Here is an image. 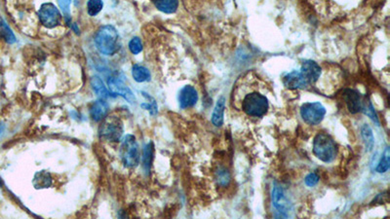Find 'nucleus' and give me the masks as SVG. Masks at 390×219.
<instances>
[{"label":"nucleus","instance_id":"nucleus-1","mask_svg":"<svg viewBox=\"0 0 390 219\" xmlns=\"http://www.w3.org/2000/svg\"><path fill=\"white\" fill-rule=\"evenodd\" d=\"M94 42L98 51L104 55H113L121 48L118 31L110 24L103 25L98 29Z\"/></svg>","mask_w":390,"mask_h":219},{"label":"nucleus","instance_id":"nucleus-2","mask_svg":"<svg viewBox=\"0 0 390 219\" xmlns=\"http://www.w3.org/2000/svg\"><path fill=\"white\" fill-rule=\"evenodd\" d=\"M313 154L324 163L332 162L337 155V145L333 138L326 133L319 132L313 140Z\"/></svg>","mask_w":390,"mask_h":219},{"label":"nucleus","instance_id":"nucleus-3","mask_svg":"<svg viewBox=\"0 0 390 219\" xmlns=\"http://www.w3.org/2000/svg\"><path fill=\"white\" fill-rule=\"evenodd\" d=\"M268 99L258 91H252L245 95L242 101V109L252 117H262L268 110Z\"/></svg>","mask_w":390,"mask_h":219},{"label":"nucleus","instance_id":"nucleus-4","mask_svg":"<svg viewBox=\"0 0 390 219\" xmlns=\"http://www.w3.org/2000/svg\"><path fill=\"white\" fill-rule=\"evenodd\" d=\"M120 157L125 166L135 167L138 164L140 154L138 144L133 134H127L123 137L120 146Z\"/></svg>","mask_w":390,"mask_h":219},{"label":"nucleus","instance_id":"nucleus-5","mask_svg":"<svg viewBox=\"0 0 390 219\" xmlns=\"http://www.w3.org/2000/svg\"><path fill=\"white\" fill-rule=\"evenodd\" d=\"M124 127L122 121L116 116L104 118L98 128V137L105 141H119L122 137Z\"/></svg>","mask_w":390,"mask_h":219},{"label":"nucleus","instance_id":"nucleus-6","mask_svg":"<svg viewBox=\"0 0 390 219\" xmlns=\"http://www.w3.org/2000/svg\"><path fill=\"white\" fill-rule=\"evenodd\" d=\"M326 115V108L320 102H306L300 107L302 120L312 126L320 124Z\"/></svg>","mask_w":390,"mask_h":219},{"label":"nucleus","instance_id":"nucleus-7","mask_svg":"<svg viewBox=\"0 0 390 219\" xmlns=\"http://www.w3.org/2000/svg\"><path fill=\"white\" fill-rule=\"evenodd\" d=\"M37 15L40 22L47 28L58 26L61 19V15L58 9L53 3H44L41 5Z\"/></svg>","mask_w":390,"mask_h":219},{"label":"nucleus","instance_id":"nucleus-8","mask_svg":"<svg viewBox=\"0 0 390 219\" xmlns=\"http://www.w3.org/2000/svg\"><path fill=\"white\" fill-rule=\"evenodd\" d=\"M107 85L110 91L114 94L123 96L128 102L135 103L136 97L133 91L125 84V79H122L121 75H113L108 78Z\"/></svg>","mask_w":390,"mask_h":219},{"label":"nucleus","instance_id":"nucleus-9","mask_svg":"<svg viewBox=\"0 0 390 219\" xmlns=\"http://www.w3.org/2000/svg\"><path fill=\"white\" fill-rule=\"evenodd\" d=\"M272 203L282 216L287 217L289 215L292 204L286 197L283 188L277 184H274V187L272 189Z\"/></svg>","mask_w":390,"mask_h":219},{"label":"nucleus","instance_id":"nucleus-10","mask_svg":"<svg viewBox=\"0 0 390 219\" xmlns=\"http://www.w3.org/2000/svg\"><path fill=\"white\" fill-rule=\"evenodd\" d=\"M177 100L181 109L193 107L198 101V92L194 87L186 85L179 91Z\"/></svg>","mask_w":390,"mask_h":219},{"label":"nucleus","instance_id":"nucleus-11","mask_svg":"<svg viewBox=\"0 0 390 219\" xmlns=\"http://www.w3.org/2000/svg\"><path fill=\"white\" fill-rule=\"evenodd\" d=\"M343 97H344L347 109L349 110L350 113L356 114V113L362 111L365 101H363L361 94L357 91L347 89L344 91Z\"/></svg>","mask_w":390,"mask_h":219},{"label":"nucleus","instance_id":"nucleus-12","mask_svg":"<svg viewBox=\"0 0 390 219\" xmlns=\"http://www.w3.org/2000/svg\"><path fill=\"white\" fill-rule=\"evenodd\" d=\"M283 84L287 89L290 90H298V89H306L309 85L306 79L303 77L300 71L293 70L290 73H287L283 77Z\"/></svg>","mask_w":390,"mask_h":219},{"label":"nucleus","instance_id":"nucleus-13","mask_svg":"<svg viewBox=\"0 0 390 219\" xmlns=\"http://www.w3.org/2000/svg\"><path fill=\"white\" fill-rule=\"evenodd\" d=\"M300 72L306 79L308 84H314L320 78L321 67L314 60L307 59L302 62Z\"/></svg>","mask_w":390,"mask_h":219},{"label":"nucleus","instance_id":"nucleus-14","mask_svg":"<svg viewBox=\"0 0 390 219\" xmlns=\"http://www.w3.org/2000/svg\"><path fill=\"white\" fill-rule=\"evenodd\" d=\"M108 104L105 101V99L103 98H99L98 100H96L90 109V114L91 117L94 121L96 122H99L101 120H103L106 117V114L108 112Z\"/></svg>","mask_w":390,"mask_h":219},{"label":"nucleus","instance_id":"nucleus-15","mask_svg":"<svg viewBox=\"0 0 390 219\" xmlns=\"http://www.w3.org/2000/svg\"><path fill=\"white\" fill-rule=\"evenodd\" d=\"M225 109V97L223 95L219 96L214 109L212 114V123L215 127H221L223 124V113Z\"/></svg>","mask_w":390,"mask_h":219},{"label":"nucleus","instance_id":"nucleus-16","mask_svg":"<svg viewBox=\"0 0 390 219\" xmlns=\"http://www.w3.org/2000/svg\"><path fill=\"white\" fill-rule=\"evenodd\" d=\"M91 87L94 90V91L97 93V95L99 98H107V97H111V96H115V94H113L111 91H108L103 84V82L101 81V79L98 76H93L91 78Z\"/></svg>","mask_w":390,"mask_h":219},{"label":"nucleus","instance_id":"nucleus-17","mask_svg":"<svg viewBox=\"0 0 390 219\" xmlns=\"http://www.w3.org/2000/svg\"><path fill=\"white\" fill-rule=\"evenodd\" d=\"M32 183L36 189L49 188L52 185V177L49 172L45 170H40L35 173Z\"/></svg>","mask_w":390,"mask_h":219},{"label":"nucleus","instance_id":"nucleus-18","mask_svg":"<svg viewBox=\"0 0 390 219\" xmlns=\"http://www.w3.org/2000/svg\"><path fill=\"white\" fill-rule=\"evenodd\" d=\"M153 153H154V144H153V142L150 141L144 146L143 152H142V165H143L144 172H146V174H148L150 172L152 160H153Z\"/></svg>","mask_w":390,"mask_h":219},{"label":"nucleus","instance_id":"nucleus-19","mask_svg":"<svg viewBox=\"0 0 390 219\" xmlns=\"http://www.w3.org/2000/svg\"><path fill=\"white\" fill-rule=\"evenodd\" d=\"M132 76H133L134 80L138 83L147 82V81H150V79H151V74H150L149 70L146 67H144L142 65H138V64L133 65Z\"/></svg>","mask_w":390,"mask_h":219},{"label":"nucleus","instance_id":"nucleus-20","mask_svg":"<svg viewBox=\"0 0 390 219\" xmlns=\"http://www.w3.org/2000/svg\"><path fill=\"white\" fill-rule=\"evenodd\" d=\"M153 3L159 11L165 14H173L178 7V0H153Z\"/></svg>","mask_w":390,"mask_h":219},{"label":"nucleus","instance_id":"nucleus-21","mask_svg":"<svg viewBox=\"0 0 390 219\" xmlns=\"http://www.w3.org/2000/svg\"><path fill=\"white\" fill-rule=\"evenodd\" d=\"M361 136L364 140L365 146H366V150L368 152L371 151L374 145V137H373V133L372 130L370 128V127L367 124H364L361 128Z\"/></svg>","mask_w":390,"mask_h":219},{"label":"nucleus","instance_id":"nucleus-22","mask_svg":"<svg viewBox=\"0 0 390 219\" xmlns=\"http://www.w3.org/2000/svg\"><path fill=\"white\" fill-rule=\"evenodd\" d=\"M0 36L9 44H13L17 41L12 29L3 19H0Z\"/></svg>","mask_w":390,"mask_h":219},{"label":"nucleus","instance_id":"nucleus-23","mask_svg":"<svg viewBox=\"0 0 390 219\" xmlns=\"http://www.w3.org/2000/svg\"><path fill=\"white\" fill-rule=\"evenodd\" d=\"M389 166H390V150L389 147H386L382 153V157L378 162L375 170L378 173H384L389 169Z\"/></svg>","mask_w":390,"mask_h":219},{"label":"nucleus","instance_id":"nucleus-24","mask_svg":"<svg viewBox=\"0 0 390 219\" xmlns=\"http://www.w3.org/2000/svg\"><path fill=\"white\" fill-rule=\"evenodd\" d=\"M215 180L219 186H227L231 180L229 171L225 167H219L215 172Z\"/></svg>","mask_w":390,"mask_h":219},{"label":"nucleus","instance_id":"nucleus-25","mask_svg":"<svg viewBox=\"0 0 390 219\" xmlns=\"http://www.w3.org/2000/svg\"><path fill=\"white\" fill-rule=\"evenodd\" d=\"M141 94L148 100V103H142L140 105L141 108L148 110L151 116H155L157 114V111H158V107H157V103H156L155 99L151 95H149L147 92L141 91Z\"/></svg>","mask_w":390,"mask_h":219},{"label":"nucleus","instance_id":"nucleus-26","mask_svg":"<svg viewBox=\"0 0 390 219\" xmlns=\"http://www.w3.org/2000/svg\"><path fill=\"white\" fill-rule=\"evenodd\" d=\"M103 2L102 0H88L87 2V12L91 17L97 16L102 9Z\"/></svg>","mask_w":390,"mask_h":219},{"label":"nucleus","instance_id":"nucleus-27","mask_svg":"<svg viewBox=\"0 0 390 219\" xmlns=\"http://www.w3.org/2000/svg\"><path fill=\"white\" fill-rule=\"evenodd\" d=\"M72 0H58V6L59 9L63 15L64 20L66 23L70 24V20H71V14H70V4H71Z\"/></svg>","mask_w":390,"mask_h":219},{"label":"nucleus","instance_id":"nucleus-28","mask_svg":"<svg viewBox=\"0 0 390 219\" xmlns=\"http://www.w3.org/2000/svg\"><path fill=\"white\" fill-rule=\"evenodd\" d=\"M362 112H364L367 116H369L372 120V122H374L377 126H379V121H378L377 115H376V113L374 111V108H373L372 104L370 101L364 102V105H363V108H362Z\"/></svg>","mask_w":390,"mask_h":219},{"label":"nucleus","instance_id":"nucleus-29","mask_svg":"<svg viewBox=\"0 0 390 219\" xmlns=\"http://www.w3.org/2000/svg\"><path fill=\"white\" fill-rule=\"evenodd\" d=\"M129 50L132 54L137 55L142 51V44L138 37H133L129 42Z\"/></svg>","mask_w":390,"mask_h":219},{"label":"nucleus","instance_id":"nucleus-30","mask_svg":"<svg viewBox=\"0 0 390 219\" xmlns=\"http://www.w3.org/2000/svg\"><path fill=\"white\" fill-rule=\"evenodd\" d=\"M318 181H319V176H318V174H316L315 172L309 173V174L305 177V179H304L305 184H306L307 186H309V187H312V186L316 185V184L318 183Z\"/></svg>","mask_w":390,"mask_h":219},{"label":"nucleus","instance_id":"nucleus-31","mask_svg":"<svg viewBox=\"0 0 390 219\" xmlns=\"http://www.w3.org/2000/svg\"><path fill=\"white\" fill-rule=\"evenodd\" d=\"M3 130H4V125L0 122V135L3 133Z\"/></svg>","mask_w":390,"mask_h":219}]
</instances>
